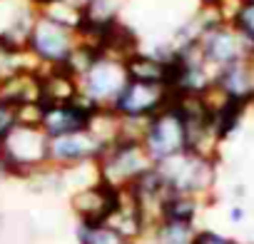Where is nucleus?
<instances>
[{"mask_svg":"<svg viewBox=\"0 0 254 244\" xmlns=\"http://www.w3.org/2000/svg\"><path fill=\"white\" fill-rule=\"evenodd\" d=\"M204 202L192 194H177L172 192L165 199L162 207V222H182V224H197V217L202 212Z\"/></svg>","mask_w":254,"mask_h":244,"instance_id":"obj_16","label":"nucleus"},{"mask_svg":"<svg viewBox=\"0 0 254 244\" xmlns=\"http://www.w3.org/2000/svg\"><path fill=\"white\" fill-rule=\"evenodd\" d=\"M50 137L43 127L18 125L10 135L0 140V167L8 180H28L48 167Z\"/></svg>","mask_w":254,"mask_h":244,"instance_id":"obj_1","label":"nucleus"},{"mask_svg":"<svg viewBox=\"0 0 254 244\" xmlns=\"http://www.w3.org/2000/svg\"><path fill=\"white\" fill-rule=\"evenodd\" d=\"M214 87L224 97L237 100V102H247L254 107V67H252V62L242 60V62L229 65V67L217 70Z\"/></svg>","mask_w":254,"mask_h":244,"instance_id":"obj_13","label":"nucleus"},{"mask_svg":"<svg viewBox=\"0 0 254 244\" xmlns=\"http://www.w3.org/2000/svg\"><path fill=\"white\" fill-rule=\"evenodd\" d=\"M117 199H120V189L105 184L102 180L67 194V204H70V212L75 217V224H102V222H107L112 217L115 207H117Z\"/></svg>","mask_w":254,"mask_h":244,"instance_id":"obj_9","label":"nucleus"},{"mask_svg":"<svg viewBox=\"0 0 254 244\" xmlns=\"http://www.w3.org/2000/svg\"><path fill=\"white\" fill-rule=\"evenodd\" d=\"M75 45H77L75 30L38 13L25 48L40 67H58V65H65V60L70 58Z\"/></svg>","mask_w":254,"mask_h":244,"instance_id":"obj_4","label":"nucleus"},{"mask_svg":"<svg viewBox=\"0 0 254 244\" xmlns=\"http://www.w3.org/2000/svg\"><path fill=\"white\" fill-rule=\"evenodd\" d=\"M249 62H252V67H254V48H252V53H249Z\"/></svg>","mask_w":254,"mask_h":244,"instance_id":"obj_24","label":"nucleus"},{"mask_svg":"<svg viewBox=\"0 0 254 244\" xmlns=\"http://www.w3.org/2000/svg\"><path fill=\"white\" fill-rule=\"evenodd\" d=\"M18 125H20L18 107L8 105V102H0V140H3L5 135H10Z\"/></svg>","mask_w":254,"mask_h":244,"instance_id":"obj_21","label":"nucleus"},{"mask_svg":"<svg viewBox=\"0 0 254 244\" xmlns=\"http://www.w3.org/2000/svg\"><path fill=\"white\" fill-rule=\"evenodd\" d=\"M127 80L132 82H150V85H170L172 82V62L160 60L157 55L140 50L125 60Z\"/></svg>","mask_w":254,"mask_h":244,"instance_id":"obj_15","label":"nucleus"},{"mask_svg":"<svg viewBox=\"0 0 254 244\" xmlns=\"http://www.w3.org/2000/svg\"><path fill=\"white\" fill-rule=\"evenodd\" d=\"M160 175L165 177L167 187L177 194H192L204 204L214 197L217 180H219V162L197 157L192 152L175 155L165 162H157Z\"/></svg>","mask_w":254,"mask_h":244,"instance_id":"obj_2","label":"nucleus"},{"mask_svg":"<svg viewBox=\"0 0 254 244\" xmlns=\"http://www.w3.org/2000/svg\"><path fill=\"white\" fill-rule=\"evenodd\" d=\"M197 3H199V8H214V10H217L224 0H197Z\"/></svg>","mask_w":254,"mask_h":244,"instance_id":"obj_22","label":"nucleus"},{"mask_svg":"<svg viewBox=\"0 0 254 244\" xmlns=\"http://www.w3.org/2000/svg\"><path fill=\"white\" fill-rule=\"evenodd\" d=\"M175 100V90L170 85H150V82H127L120 97L112 102V110L127 120H152L157 112L170 107Z\"/></svg>","mask_w":254,"mask_h":244,"instance_id":"obj_6","label":"nucleus"},{"mask_svg":"<svg viewBox=\"0 0 254 244\" xmlns=\"http://www.w3.org/2000/svg\"><path fill=\"white\" fill-rule=\"evenodd\" d=\"M77 244H127L107 222L102 224H75Z\"/></svg>","mask_w":254,"mask_h":244,"instance_id":"obj_18","label":"nucleus"},{"mask_svg":"<svg viewBox=\"0 0 254 244\" xmlns=\"http://www.w3.org/2000/svg\"><path fill=\"white\" fill-rule=\"evenodd\" d=\"M199 55L202 60L217 72L222 67H229L234 62L249 60L252 53V43L229 23H219L214 28H209L202 38H199Z\"/></svg>","mask_w":254,"mask_h":244,"instance_id":"obj_7","label":"nucleus"},{"mask_svg":"<svg viewBox=\"0 0 254 244\" xmlns=\"http://www.w3.org/2000/svg\"><path fill=\"white\" fill-rule=\"evenodd\" d=\"M142 145L155 160V165L187 152V125L175 110V105L165 107L152 120H147Z\"/></svg>","mask_w":254,"mask_h":244,"instance_id":"obj_5","label":"nucleus"},{"mask_svg":"<svg viewBox=\"0 0 254 244\" xmlns=\"http://www.w3.org/2000/svg\"><path fill=\"white\" fill-rule=\"evenodd\" d=\"M80 97V80L63 65L40 67V105H67Z\"/></svg>","mask_w":254,"mask_h":244,"instance_id":"obj_12","label":"nucleus"},{"mask_svg":"<svg viewBox=\"0 0 254 244\" xmlns=\"http://www.w3.org/2000/svg\"><path fill=\"white\" fill-rule=\"evenodd\" d=\"M65 3H70V5H75V8H80V10H85L92 0H65Z\"/></svg>","mask_w":254,"mask_h":244,"instance_id":"obj_23","label":"nucleus"},{"mask_svg":"<svg viewBox=\"0 0 254 244\" xmlns=\"http://www.w3.org/2000/svg\"><path fill=\"white\" fill-rule=\"evenodd\" d=\"M0 102L15 107L40 102V67L20 70L0 80Z\"/></svg>","mask_w":254,"mask_h":244,"instance_id":"obj_14","label":"nucleus"},{"mask_svg":"<svg viewBox=\"0 0 254 244\" xmlns=\"http://www.w3.org/2000/svg\"><path fill=\"white\" fill-rule=\"evenodd\" d=\"M192 244H244L229 234H222L217 229H207V227H199L192 237Z\"/></svg>","mask_w":254,"mask_h":244,"instance_id":"obj_20","label":"nucleus"},{"mask_svg":"<svg viewBox=\"0 0 254 244\" xmlns=\"http://www.w3.org/2000/svg\"><path fill=\"white\" fill-rule=\"evenodd\" d=\"M92 102H87L82 95L75 102L67 105H50L43 110V120H40V127L48 137H60V135H72L80 130H87L90 125V117L95 115Z\"/></svg>","mask_w":254,"mask_h":244,"instance_id":"obj_11","label":"nucleus"},{"mask_svg":"<svg viewBox=\"0 0 254 244\" xmlns=\"http://www.w3.org/2000/svg\"><path fill=\"white\" fill-rule=\"evenodd\" d=\"M252 45H254V0H242V5L237 10V15L232 18V23Z\"/></svg>","mask_w":254,"mask_h":244,"instance_id":"obj_19","label":"nucleus"},{"mask_svg":"<svg viewBox=\"0 0 254 244\" xmlns=\"http://www.w3.org/2000/svg\"><path fill=\"white\" fill-rule=\"evenodd\" d=\"M100 155H102V145L90 135V130H80L72 135L50 137L48 167L65 172L82 162H95V160H100Z\"/></svg>","mask_w":254,"mask_h":244,"instance_id":"obj_10","label":"nucleus"},{"mask_svg":"<svg viewBox=\"0 0 254 244\" xmlns=\"http://www.w3.org/2000/svg\"><path fill=\"white\" fill-rule=\"evenodd\" d=\"M127 80V70L122 60L115 58H100L82 77H80V95L92 102L95 107H112V102L120 97V92L125 90Z\"/></svg>","mask_w":254,"mask_h":244,"instance_id":"obj_8","label":"nucleus"},{"mask_svg":"<svg viewBox=\"0 0 254 244\" xmlns=\"http://www.w3.org/2000/svg\"><path fill=\"white\" fill-rule=\"evenodd\" d=\"M100 180L115 189H130L140 177H145L150 170H155V160L145 150L142 142L135 140H122L110 145L100 160Z\"/></svg>","mask_w":254,"mask_h":244,"instance_id":"obj_3","label":"nucleus"},{"mask_svg":"<svg viewBox=\"0 0 254 244\" xmlns=\"http://www.w3.org/2000/svg\"><path fill=\"white\" fill-rule=\"evenodd\" d=\"M125 5L127 0H92L82 13H85V20L92 25H110V23L122 20Z\"/></svg>","mask_w":254,"mask_h":244,"instance_id":"obj_17","label":"nucleus"}]
</instances>
